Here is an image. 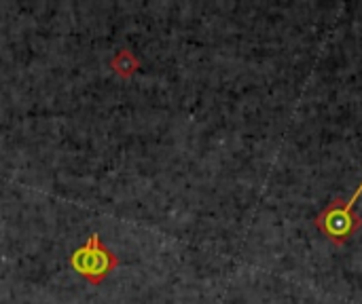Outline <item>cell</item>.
<instances>
[{"instance_id":"cell-2","label":"cell","mask_w":362,"mask_h":304,"mask_svg":"<svg viewBox=\"0 0 362 304\" xmlns=\"http://www.w3.org/2000/svg\"><path fill=\"white\" fill-rule=\"evenodd\" d=\"M70 267L91 286H100L119 267V258L108 250L98 233L89 237L85 245L72 252Z\"/></svg>"},{"instance_id":"cell-3","label":"cell","mask_w":362,"mask_h":304,"mask_svg":"<svg viewBox=\"0 0 362 304\" xmlns=\"http://www.w3.org/2000/svg\"><path fill=\"white\" fill-rule=\"evenodd\" d=\"M110 68L115 74H119L121 78H129L132 74H136V70L140 68L138 57L129 51V49H121L115 53V57L110 59Z\"/></svg>"},{"instance_id":"cell-1","label":"cell","mask_w":362,"mask_h":304,"mask_svg":"<svg viewBox=\"0 0 362 304\" xmlns=\"http://www.w3.org/2000/svg\"><path fill=\"white\" fill-rule=\"evenodd\" d=\"M362 197V180L350 199L335 197L314 220L316 229L333 243L346 245L362 229V218L356 214V203Z\"/></svg>"}]
</instances>
